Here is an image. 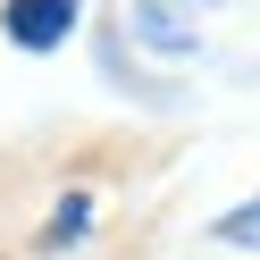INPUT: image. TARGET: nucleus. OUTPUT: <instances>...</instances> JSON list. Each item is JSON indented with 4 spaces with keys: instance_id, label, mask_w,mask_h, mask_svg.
Listing matches in <instances>:
<instances>
[{
    "instance_id": "f257e3e1",
    "label": "nucleus",
    "mask_w": 260,
    "mask_h": 260,
    "mask_svg": "<svg viewBox=\"0 0 260 260\" xmlns=\"http://www.w3.org/2000/svg\"><path fill=\"white\" fill-rule=\"evenodd\" d=\"M9 42L17 51H51V42H68V25H76V0H9Z\"/></svg>"
},
{
    "instance_id": "f03ea898",
    "label": "nucleus",
    "mask_w": 260,
    "mask_h": 260,
    "mask_svg": "<svg viewBox=\"0 0 260 260\" xmlns=\"http://www.w3.org/2000/svg\"><path fill=\"white\" fill-rule=\"evenodd\" d=\"M135 34H143V42H159V51H168V59H185V51H193V34H185V25L168 17V9H151V0H143V9H135Z\"/></svg>"
},
{
    "instance_id": "7ed1b4c3",
    "label": "nucleus",
    "mask_w": 260,
    "mask_h": 260,
    "mask_svg": "<svg viewBox=\"0 0 260 260\" xmlns=\"http://www.w3.org/2000/svg\"><path fill=\"white\" fill-rule=\"evenodd\" d=\"M218 243H235V252H260V193H252L243 210H226V218H218Z\"/></svg>"
}]
</instances>
